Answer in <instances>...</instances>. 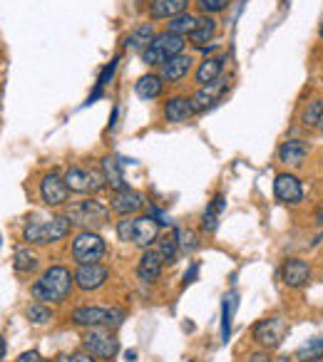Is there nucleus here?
<instances>
[{
	"label": "nucleus",
	"mask_w": 323,
	"mask_h": 362,
	"mask_svg": "<svg viewBox=\"0 0 323 362\" xmlns=\"http://www.w3.org/2000/svg\"><path fill=\"white\" fill-rule=\"evenodd\" d=\"M75 276L62 265H52L40 276V281H35L32 285V298L40 303H62L72 290Z\"/></svg>",
	"instance_id": "f257e3e1"
},
{
	"label": "nucleus",
	"mask_w": 323,
	"mask_h": 362,
	"mask_svg": "<svg viewBox=\"0 0 323 362\" xmlns=\"http://www.w3.org/2000/svg\"><path fill=\"white\" fill-rule=\"evenodd\" d=\"M182 50H184V37L167 30L152 40V45L142 52V60L144 65H164L172 57L182 55Z\"/></svg>",
	"instance_id": "f03ea898"
},
{
	"label": "nucleus",
	"mask_w": 323,
	"mask_h": 362,
	"mask_svg": "<svg viewBox=\"0 0 323 362\" xmlns=\"http://www.w3.org/2000/svg\"><path fill=\"white\" fill-rule=\"evenodd\" d=\"M70 231V219L65 216V219H50V221H32L25 226L23 236L25 241H30V243H37V245H43V243H55V241L65 239Z\"/></svg>",
	"instance_id": "7ed1b4c3"
},
{
	"label": "nucleus",
	"mask_w": 323,
	"mask_h": 362,
	"mask_svg": "<svg viewBox=\"0 0 323 362\" xmlns=\"http://www.w3.org/2000/svg\"><path fill=\"white\" fill-rule=\"evenodd\" d=\"M72 323L82 328H119L124 323V310H119V308H77L72 313Z\"/></svg>",
	"instance_id": "20e7f679"
},
{
	"label": "nucleus",
	"mask_w": 323,
	"mask_h": 362,
	"mask_svg": "<svg viewBox=\"0 0 323 362\" xmlns=\"http://www.w3.org/2000/svg\"><path fill=\"white\" fill-rule=\"evenodd\" d=\"M82 345H85V350L92 357H97V360H112L119 350V340L115 338L110 330H99V328H90V330L82 335Z\"/></svg>",
	"instance_id": "39448f33"
},
{
	"label": "nucleus",
	"mask_w": 323,
	"mask_h": 362,
	"mask_svg": "<svg viewBox=\"0 0 323 362\" xmlns=\"http://www.w3.org/2000/svg\"><path fill=\"white\" fill-rule=\"evenodd\" d=\"M107 206H102L99 201H95V199H87V201H77L72 203L68 209V219L70 223H77V226H85L87 231L92 226H102L107 219Z\"/></svg>",
	"instance_id": "423d86ee"
},
{
	"label": "nucleus",
	"mask_w": 323,
	"mask_h": 362,
	"mask_svg": "<svg viewBox=\"0 0 323 362\" xmlns=\"http://www.w3.org/2000/svg\"><path fill=\"white\" fill-rule=\"evenodd\" d=\"M105 241L99 239L95 231H82V234L75 236L72 241V258L80 265L87 263H97L99 258L105 256Z\"/></svg>",
	"instance_id": "0eeeda50"
},
{
	"label": "nucleus",
	"mask_w": 323,
	"mask_h": 362,
	"mask_svg": "<svg viewBox=\"0 0 323 362\" xmlns=\"http://www.w3.org/2000/svg\"><path fill=\"white\" fill-rule=\"evenodd\" d=\"M65 184H68V189L75 191V194H95V191H99L107 184V179H105V174H99V172H90V169H77V166H72V169L65 172Z\"/></svg>",
	"instance_id": "6e6552de"
},
{
	"label": "nucleus",
	"mask_w": 323,
	"mask_h": 362,
	"mask_svg": "<svg viewBox=\"0 0 323 362\" xmlns=\"http://www.w3.org/2000/svg\"><path fill=\"white\" fill-rule=\"evenodd\" d=\"M68 184H65V177H60L57 172H50L43 177L40 181V197L48 206H62V203L68 201Z\"/></svg>",
	"instance_id": "1a4fd4ad"
},
{
	"label": "nucleus",
	"mask_w": 323,
	"mask_h": 362,
	"mask_svg": "<svg viewBox=\"0 0 323 362\" xmlns=\"http://www.w3.org/2000/svg\"><path fill=\"white\" fill-rule=\"evenodd\" d=\"M110 278V270L102 263H87L80 265L77 273H75V283L80 290H97L105 285V281Z\"/></svg>",
	"instance_id": "9d476101"
},
{
	"label": "nucleus",
	"mask_w": 323,
	"mask_h": 362,
	"mask_svg": "<svg viewBox=\"0 0 323 362\" xmlns=\"http://www.w3.org/2000/svg\"><path fill=\"white\" fill-rule=\"evenodd\" d=\"M284 332H286L284 320L281 318H266V320H261V323H256L254 338H256V343L266 345V348H279Z\"/></svg>",
	"instance_id": "9b49d317"
},
{
	"label": "nucleus",
	"mask_w": 323,
	"mask_h": 362,
	"mask_svg": "<svg viewBox=\"0 0 323 362\" xmlns=\"http://www.w3.org/2000/svg\"><path fill=\"white\" fill-rule=\"evenodd\" d=\"M157 236H159V223L149 214L139 216V219H132V243L149 248L157 241Z\"/></svg>",
	"instance_id": "f8f14e48"
},
{
	"label": "nucleus",
	"mask_w": 323,
	"mask_h": 362,
	"mask_svg": "<svg viewBox=\"0 0 323 362\" xmlns=\"http://www.w3.org/2000/svg\"><path fill=\"white\" fill-rule=\"evenodd\" d=\"M273 194H276V199L284 203H298L304 199L301 181H298L293 174H279L276 181H273Z\"/></svg>",
	"instance_id": "ddd939ff"
},
{
	"label": "nucleus",
	"mask_w": 323,
	"mask_h": 362,
	"mask_svg": "<svg viewBox=\"0 0 323 362\" xmlns=\"http://www.w3.org/2000/svg\"><path fill=\"white\" fill-rule=\"evenodd\" d=\"M164 256L159 253V248H147L144 251V256L139 258V265H137V276H139V281L144 283H152L159 278L162 268H164Z\"/></svg>",
	"instance_id": "4468645a"
},
{
	"label": "nucleus",
	"mask_w": 323,
	"mask_h": 362,
	"mask_svg": "<svg viewBox=\"0 0 323 362\" xmlns=\"http://www.w3.org/2000/svg\"><path fill=\"white\" fill-rule=\"evenodd\" d=\"M281 278H284L288 288H304L306 283L311 281V268L301 258H288L284 263V270H281Z\"/></svg>",
	"instance_id": "2eb2a0df"
},
{
	"label": "nucleus",
	"mask_w": 323,
	"mask_h": 362,
	"mask_svg": "<svg viewBox=\"0 0 323 362\" xmlns=\"http://www.w3.org/2000/svg\"><path fill=\"white\" fill-rule=\"evenodd\" d=\"M142 203H144L142 194H137L135 189L124 186V189L115 191V197H112V211H117V214L122 216H130L142 209Z\"/></svg>",
	"instance_id": "dca6fc26"
},
{
	"label": "nucleus",
	"mask_w": 323,
	"mask_h": 362,
	"mask_svg": "<svg viewBox=\"0 0 323 362\" xmlns=\"http://www.w3.org/2000/svg\"><path fill=\"white\" fill-rule=\"evenodd\" d=\"M194 114V105L192 99L186 97H172L164 102V119L174 124H182Z\"/></svg>",
	"instance_id": "f3484780"
},
{
	"label": "nucleus",
	"mask_w": 323,
	"mask_h": 362,
	"mask_svg": "<svg viewBox=\"0 0 323 362\" xmlns=\"http://www.w3.org/2000/svg\"><path fill=\"white\" fill-rule=\"evenodd\" d=\"M189 70H192V57L177 55V57H172V60L164 62V65H159V77L167 82H179Z\"/></svg>",
	"instance_id": "a211bd4d"
},
{
	"label": "nucleus",
	"mask_w": 323,
	"mask_h": 362,
	"mask_svg": "<svg viewBox=\"0 0 323 362\" xmlns=\"http://www.w3.org/2000/svg\"><path fill=\"white\" fill-rule=\"evenodd\" d=\"M182 12H186V0H152V6H149L152 20H172Z\"/></svg>",
	"instance_id": "6ab92c4d"
},
{
	"label": "nucleus",
	"mask_w": 323,
	"mask_h": 362,
	"mask_svg": "<svg viewBox=\"0 0 323 362\" xmlns=\"http://www.w3.org/2000/svg\"><path fill=\"white\" fill-rule=\"evenodd\" d=\"M309 154V144L301 139H288L279 147V159L288 166H301Z\"/></svg>",
	"instance_id": "aec40b11"
},
{
	"label": "nucleus",
	"mask_w": 323,
	"mask_h": 362,
	"mask_svg": "<svg viewBox=\"0 0 323 362\" xmlns=\"http://www.w3.org/2000/svg\"><path fill=\"white\" fill-rule=\"evenodd\" d=\"M162 87H164V82H162L159 74H144V77H139L135 82V92L144 102H152V99H157L162 94Z\"/></svg>",
	"instance_id": "412c9836"
},
{
	"label": "nucleus",
	"mask_w": 323,
	"mask_h": 362,
	"mask_svg": "<svg viewBox=\"0 0 323 362\" xmlns=\"http://www.w3.org/2000/svg\"><path fill=\"white\" fill-rule=\"evenodd\" d=\"M224 70V57H206L197 70V82L202 87L204 85H211V82L219 80V74Z\"/></svg>",
	"instance_id": "4be33fe9"
},
{
	"label": "nucleus",
	"mask_w": 323,
	"mask_h": 362,
	"mask_svg": "<svg viewBox=\"0 0 323 362\" xmlns=\"http://www.w3.org/2000/svg\"><path fill=\"white\" fill-rule=\"evenodd\" d=\"M239 305V295L231 290V293L224 295V303H222V343H229V335H231V320H234V310Z\"/></svg>",
	"instance_id": "5701e85b"
},
{
	"label": "nucleus",
	"mask_w": 323,
	"mask_h": 362,
	"mask_svg": "<svg viewBox=\"0 0 323 362\" xmlns=\"http://www.w3.org/2000/svg\"><path fill=\"white\" fill-rule=\"evenodd\" d=\"M102 174H105V179H107V186H112L115 191L124 189L122 159H115V157H105V159H102Z\"/></svg>",
	"instance_id": "b1692460"
},
{
	"label": "nucleus",
	"mask_w": 323,
	"mask_h": 362,
	"mask_svg": "<svg viewBox=\"0 0 323 362\" xmlns=\"http://www.w3.org/2000/svg\"><path fill=\"white\" fill-rule=\"evenodd\" d=\"M155 28H152V23H142L137 25L135 30L130 32V37H127V48L132 50H147L149 45H152V40H155Z\"/></svg>",
	"instance_id": "393cba45"
},
{
	"label": "nucleus",
	"mask_w": 323,
	"mask_h": 362,
	"mask_svg": "<svg viewBox=\"0 0 323 362\" xmlns=\"http://www.w3.org/2000/svg\"><path fill=\"white\" fill-rule=\"evenodd\" d=\"M214 35H217V20L206 15V18H199L197 30L189 35V40H192L194 45H199V48H204V43H209Z\"/></svg>",
	"instance_id": "a878e982"
},
{
	"label": "nucleus",
	"mask_w": 323,
	"mask_h": 362,
	"mask_svg": "<svg viewBox=\"0 0 323 362\" xmlns=\"http://www.w3.org/2000/svg\"><path fill=\"white\" fill-rule=\"evenodd\" d=\"M219 82V80H217ZM217 82H211V85H204V90L197 94V97L192 99L194 105V112H204L206 107H211L214 102H217V97L222 94V87L224 85H217Z\"/></svg>",
	"instance_id": "bb28decb"
},
{
	"label": "nucleus",
	"mask_w": 323,
	"mask_h": 362,
	"mask_svg": "<svg viewBox=\"0 0 323 362\" xmlns=\"http://www.w3.org/2000/svg\"><path fill=\"white\" fill-rule=\"evenodd\" d=\"M199 25V18H194L192 12H182V15H177V18L169 20V32H174V35H192L194 30H197Z\"/></svg>",
	"instance_id": "cd10ccee"
},
{
	"label": "nucleus",
	"mask_w": 323,
	"mask_h": 362,
	"mask_svg": "<svg viewBox=\"0 0 323 362\" xmlns=\"http://www.w3.org/2000/svg\"><path fill=\"white\" fill-rule=\"evenodd\" d=\"M224 211V197L219 194L214 201L206 206V211H204V221H202V226H204V231H217V226H219V214Z\"/></svg>",
	"instance_id": "c85d7f7f"
},
{
	"label": "nucleus",
	"mask_w": 323,
	"mask_h": 362,
	"mask_svg": "<svg viewBox=\"0 0 323 362\" xmlns=\"http://www.w3.org/2000/svg\"><path fill=\"white\" fill-rule=\"evenodd\" d=\"M301 122H304V127H321V122H323V99H313V102H309V107L304 110Z\"/></svg>",
	"instance_id": "c756f323"
},
{
	"label": "nucleus",
	"mask_w": 323,
	"mask_h": 362,
	"mask_svg": "<svg viewBox=\"0 0 323 362\" xmlns=\"http://www.w3.org/2000/svg\"><path fill=\"white\" fill-rule=\"evenodd\" d=\"M12 265L18 273H30V270L37 268V258L32 256L30 251H25V248H18L15 256H12Z\"/></svg>",
	"instance_id": "7c9ffc66"
},
{
	"label": "nucleus",
	"mask_w": 323,
	"mask_h": 362,
	"mask_svg": "<svg viewBox=\"0 0 323 362\" xmlns=\"http://www.w3.org/2000/svg\"><path fill=\"white\" fill-rule=\"evenodd\" d=\"M323 357V338H316V340H309V343L298 350V360H321Z\"/></svg>",
	"instance_id": "2f4dec72"
},
{
	"label": "nucleus",
	"mask_w": 323,
	"mask_h": 362,
	"mask_svg": "<svg viewBox=\"0 0 323 362\" xmlns=\"http://www.w3.org/2000/svg\"><path fill=\"white\" fill-rule=\"evenodd\" d=\"M174 241H177V245H179V251L184 253H192L197 251V236L192 234V231H186V228H177L174 231Z\"/></svg>",
	"instance_id": "473e14b6"
},
{
	"label": "nucleus",
	"mask_w": 323,
	"mask_h": 362,
	"mask_svg": "<svg viewBox=\"0 0 323 362\" xmlns=\"http://www.w3.org/2000/svg\"><path fill=\"white\" fill-rule=\"evenodd\" d=\"M157 248H159V253L162 256H164V261H167V263H174V261H177V253H179V245H177V241H174V236L172 239H159V245H157Z\"/></svg>",
	"instance_id": "72a5a7b5"
},
{
	"label": "nucleus",
	"mask_w": 323,
	"mask_h": 362,
	"mask_svg": "<svg viewBox=\"0 0 323 362\" xmlns=\"http://www.w3.org/2000/svg\"><path fill=\"white\" fill-rule=\"evenodd\" d=\"M28 318H30L35 325H45V323L52 318V313H50L48 308L43 305V303H35V305L28 308Z\"/></svg>",
	"instance_id": "f704fd0d"
},
{
	"label": "nucleus",
	"mask_w": 323,
	"mask_h": 362,
	"mask_svg": "<svg viewBox=\"0 0 323 362\" xmlns=\"http://www.w3.org/2000/svg\"><path fill=\"white\" fill-rule=\"evenodd\" d=\"M229 6V0H199V8L204 12H222Z\"/></svg>",
	"instance_id": "c9c22d12"
},
{
	"label": "nucleus",
	"mask_w": 323,
	"mask_h": 362,
	"mask_svg": "<svg viewBox=\"0 0 323 362\" xmlns=\"http://www.w3.org/2000/svg\"><path fill=\"white\" fill-rule=\"evenodd\" d=\"M57 362H97V357H92L90 352H75V355H60Z\"/></svg>",
	"instance_id": "e433bc0d"
},
{
	"label": "nucleus",
	"mask_w": 323,
	"mask_h": 362,
	"mask_svg": "<svg viewBox=\"0 0 323 362\" xmlns=\"http://www.w3.org/2000/svg\"><path fill=\"white\" fill-rule=\"evenodd\" d=\"M117 236H119V241H132V219H124V221H119Z\"/></svg>",
	"instance_id": "4c0bfd02"
},
{
	"label": "nucleus",
	"mask_w": 323,
	"mask_h": 362,
	"mask_svg": "<svg viewBox=\"0 0 323 362\" xmlns=\"http://www.w3.org/2000/svg\"><path fill=\"white\" fill-rule=\"evenodd\" d=\"M149 216H152V219H155L159 226H169V223H172V221H169V216L164 214L162 209H157V206H152V209H149Z\"/></svg>",
	"instance_id": "58836bf2"
},
{
	"label": "nucleus",
	"mask_w": 323,
	"mask_h": 362,
	"mask_svg": "<svg viewBox=\"0 0 323 362\" xmlns=\"http://www.w3.org/2000/svg\"><path fill=\"white\" fill-rule=\"evenodd\" d=\"M18 362H40V355H37L35 350H32V352H25V355H20Z\"/></svg>",
	"instance_id": "ea45409f"
},
{
	"label": "nucleus",
	"mask_w": 323,
	"mask_h": 362,
	"mask_svg": "<svg viewBox=\"0 0 323 362\" xmlns=\"http://www.w3.org/2000/svg\"><path fill=\"white\" fill-rule=\"evenodd\" d=\"M248 362H271V357H268V352H254Z\"/></svg>",
	"instance_id": "a19ab883"
},
{
	"label": "nucleus",
	"mask_w": 323,
	"mask_h": 362,
	"mask_svg": "<svg viewBox=\"0 0 323 362\" xmlns=\"http://www.w3.org/2000/svg\"><path fill=\"white\" fill-rule=\"evenodd\" d=\"M197 270H199V263H192V270H186L184 276V283H192L194 278H197Z\"/></svg>",
	"instance_id": "79ce46f5"
},
{
	"label": "nucleus",
	"mask_w": 323,
	"mask_h": 362,
	"mask_svg": "<svg viewBox=\"0 0 323 362\" xmlns=\"http://www.w3.org/2000/svg\"><path fill=\"white\" fill-rule=\"evenodd\" d=\"M124 357H127V362H137V352L135 350H130Z\"/></svg>",
	"instance_id": "37998d69"
},
{
	"label": "nucleus",
	"mask_w": 323,
	"mask_h": 362,
	"mask_svg": "<svg viewBox=\"0 0 323 362\" xmlns=\"http://www.w3.org/2000/svg\"><path fill=\"white\" fill-rule=\"evenodd\" d=\"M318 35H321V37H323V25H321V30H318Z\"/></svg>",
	"instance_id": "c03bdc74"
},
{
	"label": "nucleus",
	"mask_w": 323,
	"mask_h": 362,
	"mask_svg": "<svg viewBox=\"0 0 323 362\" xmlns=\"http://www.w3.org/2000/svg\"><path fill=\"white\" fill-rule=\"evenodd\" d=\"M321 134H323V122H321Z\"/></svg>",
	"instance_id": "a18cd8bd"
}]
</instances>
